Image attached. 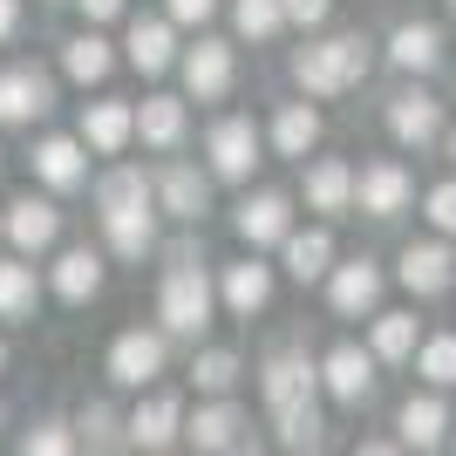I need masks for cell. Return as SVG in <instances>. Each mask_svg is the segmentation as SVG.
<instances>
[{"mask_svg": "<svg viewBox=\"0 0 456 456\" xmlns=\"http://www.w3.org/2000/svg\"><path fill=\"white\" fill-rule=\"evenodd\" d=\"M211 314H218V286L205 273V252L191 239H177L164 252V280H157V321H164L171 341H205Z\"/></svg>", "mask_w": 456, "mask_h": 456, "instance_id": "cell-1", "label": "cell"}, {"mask_svg": "<svg viewBox=\"0 0 456 456\" xmlns=\"http://www.w3.org/2000/svg\"><path fill=\"white\" fill-rule=\"evenodd\" d=\"M368 69H375V41L368 35H314L293 55V82H300V95H314V102H334V95L362 89Z\"/></svg>", "mask_w": 456, "mask_h": 456, "instance_id": "cell-2", "label": "cell"}, {"mask_svg": "<svg viewBox=\"0 0 456 456\" xmlns=\"http://www.w3.org/2000/svg\"><path fill=\"white\" fill-rule=\"evenodd\" d=\"M259 164H266V130L252 116H218L205 130V171L218 184H252Z\"/></svg>", "mask_w": 456, "mask_h": 456, "instance_id": "cell-3", "label": "cell"}, {"mask_svg": "<svg viewBox=\"0 0 456 456\" xmlns=\"http://www.w3.org/2000/svg\"><path fill=\"white\" fill-rule=\"evenodd\" d=\"M314 395H321V362H314L300 341L266 347V362H259V402H266V416L300 409V402H314Z\"/></svg>", "mask_w": 456, "mask_h": 456, "instance_id": "cell-4", "label": "cell"}, {"mask_svg": "<svg viewBox=\"0 0 456 456\" xmlns=\"http://www.w3.org/2000/svg\"><path fill=\"white\" fill-rule=\"evenodd\" d=\"M151 198H157V218H171V225H205L211 211V171L184 164V157H164L151 171Z\"/></svg>", "mask_w": 456, "mask_h": 456, "instance_id": "cell-5", "label": "cell"}, {"mask_svg": "<svg viewBox=\"0 0 456 456\" xmlns=\"http://www.w3.org/2000/svg\"><path fill=\"white\" fill-rule=\"evenodd\" d=\"M388 136H395L402 151H429V143H443V130H450V110H443L436 89H422V82H409V89L388 95Z\"/></svg>", "mask_w": 456, "mask_h": 456, "instance_id": "cell-6", "label": "cell"}, {"mask_svg": "<svg viewBox=\"0 0 456 456\" xmlns=\"http://www.w3.org/2000/svg\"><path fill=\"white\" fill-rule=\"evenodd\" d=\"M416 205V177H409V164L402 157H368L362 171H354V211L362 218H402V211Z\"/></svg>", "mask_w": 456, "mask_h": 456, "instance_id": "cell-7", "label": "cell"}, {"mask_svg": "<svg viewBox=\"0 0 456 456\" xmlns=\"http://www.w3.org/2000/svg\"><path fill=\"white\" fill-rule=\"evenodd\" d=\"M177 76H184L191 102H225L232 82H239V55H232V41L198 35L191 48H177Z\"/></svg>", "mask_w": 456, "mask_h": 456, "instance_id": "cell-8", "label": "cell"}, {"mask_svg": "<svg viewBox=\"0 0 456 456\" xmlns=\"http://www.w3.org/2000/svg\"><path fill=\"white\" fill-rule=\"evenodd\" d=\"M171 368V334L164 327H123L110 341V381L116 388H151Z\"/></svg>", "mask_w": 456, "mask_h": 456, "instance_id": "cell-9", "label": "cell"}, {"mask_svg": "<svg viewBox=\"0 0 456 456\" xmlns=\"http://www.w3.org/2000/svg\"><path fill=\"white\" fill-rule=\"evenodd\" d=\"M0 225H7V246H14L20 259H41V252L61 246V205L48 191H20L14 205L0 211Z\"/></svg>", "mask_w": 456, "mask_h": 456, "instance_id": "cell-10", "label": "cell"}, {"mask_svg": "<svg viewBox=\"0 0 456 456\" xmlns=\"http://www.w3.org/2000/svg\"><path fill=\"white\" fill-rule=\"evenodd\" d=\"M95 225H102V252H110V259L143 266L157 252V198H143V205H102Z\"/></svg>", "mask_w": 456, "mask_h": 456, "instance_id": "cell-11", "label": "cell"}, {"mask_svg": "<svg viewBox=\"0 0 456 456\" xmlns=\"http://www.w3.org/2000/svg\"><path fill=\"white\" fill-rule=\"evenodd\" d=\"M375 381H381V362L368 354L362 341H334L321 354V388L341 409H362V402H375Z\"/></svg>", "mask_w": 456, "mask_h": 456, "instance_id": "cell-12", "label": "cell"}, {"mask_svg": "<svg viewBox=\"0 0 456 456\" xmlns=\"http://www.w3.org/2000/svg\"><path fill=\"white\" fill-rule=\"evenodd\" d=\"M381 286H388V273H381V259H341V266H327V306L341 314V321H368V314H381Z\"/></svg>", "mask_w": 456, "mask_h": 456, "instance_id": "cell-13", "label": "cell"}, {"mask_svg": "<svg viewBox=\"0 0 456 456\" xmlns=\"http://www.w3.org/2000/svg\"><path fill=\"white\" fill-rule=\"evenodd\" d=\"M55 110V82L41 76L35 61H7L0 69V130H28Z\"/></svg>", "mask_w": 456, "mask_h": 456, "instance_id": "cell-14", "label": "cell"}, {"mask_svg": "<svg viewBox=\"0 0 456 456\" xmlns=\"http://www.w3.org/2000/svg\"><path fill=\"white\" fill-rule=\"evenodd\" d=\"M395 280L416 293V300H436V293H450L456 286V252H450V239H409V246L395 252Z\"/></svg>", "mask_w": 456, "mask_h": 456, "instance_id": "cell-15", "label": "cell"}, {"mask_svg": "<svg viewBox=\"0 0 456 456\" xmlns=\"http://www.w3.org/2000/svg\"><path fill=\"white\" fill-rule=\"evenodd\" d=\"M232 232H239L246 252L280 246L286 232H293V198H286V191H246V198L232 205Z\"/></svg>", "mask_w": 456, "mask_h": 456, "instance_id": "cell-16", "label": "cell"}, {"mask_svg": "<svg viewBox=\"0 0 456 456\" xmlns=\"http://www.w3.org/2000/svg\"><path fill=\"white\" fill-rule=\"evenodd\" d=\"M82 151L89 157H123L136 143V102H123V95H95V102H82Z\"/></svg>", "mask_w": 456, "mask_h": 456, "instance_id": "cell-17", "label": "cell"}, {"mask_svg": "<svg viewBox=\"0 0 456 456\" xmlns=\"http://www.w3.org/2000/svg\"><path fill=\"white\" fill-rule=\"evenodd\" d=\"M184 436H191L198 456H239V443H246V409L232 395H205L184 416Z\"/></svg>", "mask_w": 456, "mask_h": 456, "instance_id": "cell-18", "label": "cell"}, {"mask_svg": "<svg viewBox=\"0 0 456 456\" xmlns=\"http://www.w3.org/2000/svg\"><path fill=\"white\" fill-rule=\"evenodd\" d=\"M273 266L259 259V252H246V259H232V266H218V306H225L232 321H252V314H266L273 306Z\"/></svg>", "mask_w": 456, "mask_h": 456, "instance_id": "cell-19", "label": "cell"}, {"mask_svg": "<svg viewBox=\"0 0 456 456\" xmlns=\"http://www.w3.org/2000/svg\"><path fill=\"white\" fill-rule=\"evenodd\" d=\"M123 436H130V450H143V456H157V450H171L177 436H184V402L171 395V388H157V395H143L123 416Z\"/></svg>", "mask_w": 456, "mask_h": 456, "instance_id": "cell-20", "label": "cell"}, {"mask_svg": "<svg viewBox=\"0 0 456 456\" xmlns=\"http://www.w3.org/2000/svg\"><path fill=\"white\" fill-rule=\"evenodd\" d=\"M300 198H306V211H321V218H347V211H354V164H347V157H306L300 164Z\"/></svg>", "mask_w": 456, "mask_h": 456, "instance_id": "cell-21", "label": "cell"}, {"mask_svg": "<svg viewBox=\"0 0 456 456\" xmlns=\"http://www.w3.org/2000/svg\"><path fill=\"white\" fill-rule=\"evenodd\" d=\"M443 28L436 20H395L388 28V41H381V55H388V69L395 76H436L443 69Z\"/></svg>", "mask_w": 456, "mask_h": 456, "instance_id": "cell-22", "label": "cell"}, {"mask_svg": "<svg viewBox=\"0 0 456 456\" xmlns=\"http://www.w3.org/2000/svg\"><path fill=\"white\" fill-rule=\"evenodd\" d=\"M123 61H130L136 76H171L177 69V28L164 14H130V28H123Z\"/></svg>", "mask_w": 456, "mask_h": 456, "instance_id": "cell-23", "label": "cell"}, {"mask_svg": "<svg viewBox=\"0 0 456 456\" xmlns=\"http://www.w3.org/2000/svg\"><path fill=\"white\" fill-rule=\"evenodd\" d=\"M191 136V102L184 95H143L136 102V143L157 157H177Z\"/></svg>", "mask_w": 456, "mask_h": 456, "instance_id": "cell-24", "label": "cell"}, {"mask_svg": "<svg viewBox=\"0 0 456 456\" xmlns=\"http://www.w3.org/2000/svg\"><path fill=\"white\" fill-rule=\"evenodd\" d=\"M28 164H35V184L48 191V198L89 184V151H82V136H41Z\"/></svg>", "mask_w": 456, "mask_h": 456, "instance_id": "cell-25", "label": "cell"}, {"mask_svg": "<svg viewBox=\"0 0 456 456\" xmlns=\"http://www.w3.org/2000/svg\"><path fill=\"white\" fill-rule=\"evenodd\" d=\"M116 41L102 35V28H76V35L61 41V76L76 82V89H102V82L116 76Z\"/></svg>", "mask_w": 456, "mask_h": 456, "instance_id": "cell-26", "label": "cell"}, {"mask_svg": "<svg viewBox=\"0 0 456 456\" xmlns=\"http://www.w3.org/2000/svg\"><path fill=\"white\" fill-rule=\"evenodd\" d=\"M48 293H55L61 306H89L95 293H102V252L95 246H61L55 266H48Z\"/></svg>", "mask_w": 456, "mask_h": 456, "instance_id": "cell-27", "label": "cell"}, {"mask_svg": "<svg viewBox=\"0 0 456 456\" xmlns=\"http://www.w3.org/2000/svg\"><path fill=\"white\" fill-rule=\"evenodd\" d=\"M395 443L402 450H443V443H450V402L436 395V388H429V395H409L395 409Z\"/></svg>", "mask_w": 456, "mask_h": 456, "instance_id": "cell-28", "label": "cell"}, {"mask_svg": "<svg viewBox=\"0 0 456 456\" xmlns=\"http://www.w3.org/2000/svg\"><path fill=\"white\" fill-rule=\"evenodd\" d=\"M280 266H286V280H300V286H314V280H327V266H334V232L327 225H293L280 239Z\"/></svg>", "mask_w": 456, "mask_h": 456, "instance_id": "cell-29", "label": "cell"}, {"mask_svg": "<svg viewBox=\"0 0 456 456\" xmlns=\"http://www.w3.org/2000/svg\"><path fill=\"white\" fill-rule=\"evenodd\" d=\"M266 143H273V157H314L321 151V110H314V102H280V116H273V130H266Z\"/></svg>", "mask_w": 456, "mask_h": 456, "instance_id": "cell-30", "label": "cell"}, {"mask_svg": "<svg viewBox=\"0 0 456 456\" xmlns=\"http://www.w3.org/2000/svg\"><path fill=\"white\" fill-rule=\"evenodd\" d=\"M416 341H422L416 314H368V354L381 368H409L416 362Z\"/></svg>", "mask_w": 456, "mask_h": 456, "instance_id": "cell-31", "label": "cell"}, {"mask_svg": "<svg viewBox=\"0 0 456 456\" xmlns=\"http://www.w3.org/2000/svg\"><path fill=\"white\" fill-rule=\"evenodd\" d=\"M239 375H246L239 347H198V354H191V388H198V395H232Z\"/></svg>", "mask_w": 456, "mask_h": 456, "instance_id": "cell-32", "label": "cell"}, {"mask_svg": "<svg viewBox=\"0 0 456 456\" xmlns=\"http://www.w3.org/2000/svg\"><path fill=\"white\" fill-rule=\"evenodd\" d=\"M41 300V280H35V259H0V321H28Z\"/></svg>", "mask_w": 456, "mask_h": 456, "instance_id": "cell-33", "label": "cell"}, {"mask_svg": "<svg viewBox=\"0 0 456 456\" xmlns=\"http://www.w3.org/2000/svg\"><path fill=\"white\" fill-rule=\"evenodd\" d=\"M273 429H280V450H293V456H314V450L327 443L321 402H300V409H280V416H273Z\"/></svg>", "mask_w": 456, "mask_h": 456, "instance_id": "cell-34", "label": "cell"}, {"mask_svg": "<svg viewBox=\"0 0 456 456\" xmlns=\"http://www.w3.org/2000/svg\"><path fill=\"white\" fill-rule=\"evenodd\" d=\"M143 198H151V171L110 157V171L95 177V211H102V205H143Z\"/></svg>", "mask_w": 456, "mask_h": 456, "instance_id": "cell-35", "label": "cell"}, {"mask_svg": "<svg viewBox=\"0 0 456 456\" xmlns=\"http://www.w3.org/2000/svg\"><path fill=\"white\" fill-rule=\"evenodd\" d=\"M232 28H239V41L266 48V41L286 35V7L280 0H232Z\"/></svg>", "mask_w": 456, "mask_h": 456, "instance_id": "cell-36", "label": "cell"}, {"mask_svg": "<svg viewBox=\"0 0 456 456\" xmlns=\"http://www.w3.org/2000/svg\"><path fill=\"white\" fill-rule=\"evenodd\" d=\"M409 368H416L429 388H456V334H422Z\"/></svg>", "mask_w": 456, "mask_h": 456, "instance_id": "cell-37", "label": "cell"}, {"mask_svg": "<svg viewBox=\"0 0 456 456\" xmlns=\"http://www.w3.org/2000/svg\"><path fill=\"white\" fill-rule=\"evenodd\" d=\"M14 456H82V436H76V422L48 416V422H35V429L20 436Z\"/></svg>", "mask_w": 456, "mask_h": 456, "instance_id": "cell-38", "label": "cell"}, {"mask_svg": "<svg viewBox=\"0 0 456 456\" xmlns=\"http://www.w3.org/2000/svg\"><path fill=\"white\" fill-rule=\"evenodd\" d=\"M422 218L436 225V239H456V177H443V184L422 191Z\"/></svg>", "mask_w": 456, "mask_h": 456, "instance_id": "cell-39", "label": "cell"}, {"mask_svg": "<svg viewBox=\"0 0 456 456\" xmlns=\"http://www.w3.org/2000/svg\"><path fill=\"white\" fill-rule=\"evenodd\" d=\"M218 7L225 0H164V20L171 28H205V20H218Z\"/></svg>", "mask_w": 456, "mask_h": 456, "instance_id": "cell-40", "label": "cell"}, {"mask_svg": "<svg viewBox=\"0 0 456 456\" xmlns=\"http://www.w3.org/2000/svg\"><path fill=\"white\" fill-rule=\"evenodd\" d=\"M286 7V28H327V14H334V0H280Z\"/></svg>", "mask_w": 456, "mask_h": 456, "instance_id": "cell-41", "label": "cell"}, {"mask_svg": "<svg viewBox=\"0 0 456 456\" xmlns=\"http://www.w3.org/2000/svg\"><path fill=\"white\" fill-rule=\"evenodd\" d=\"M76 14H82V28H110V20L130 14V0H76Z\"/></svg>", "mask_w": 456, "mask_h": 456, "instance_id": "cell-42", "label": "cell"}, {"mask_svg": "<svg viewBox=\"0 0 456 456\" xmlns=\"http://www.w3.org/2000/svg\"><path fill=\"white\" fill-rule=\"evenodd\" d=\"M20 20H28V7H20V0H0V48L20 35Z\"/></svg>", "mask_w": 456, "mask_h": 456, "instance_id": "cell-43", "label": "cell"}, {"mask_svg": "<svg viewBox=\"0 0 456 456\" xmlns=\"http://www.w3.org/2000/svg\"><path fill=\"white\" fill-rule=\"evenodd\" d=\"M354 456H409L395 436H368V443H354Z\"/></svg>", "mask_w": 456, "mask_h": 456, "instance_id": "cell-44", "label": "cell"}, {"mask_svg": "<svg viewBox=\"0 0 456 456\" xmlns=\"http://www.w3.org/2000/svg\"><path fill=\"white\" fill-rule=\"evenodd\" d=\"M443 143H450V164H456V123H450V130H443Z\"/></svg>", "mask_w": 456, "mask_h": 456, "instance_id": "cell-45", "label": "cell"}, {"mask_svg": "<svg viewBox=\"0 0 456 456\" xmlns=\"http://www.w3.org/2000/svg\"><path fill=\"white\" fill-rule=\"evenodd\" d=\"M0 375H7V341H0Z\"/></svg>", "mask_w": 456, "mask_h": 456, "instance_id": "cell-46", "label": "cell"}, {"mask_svg": "<svg viewBox=\"0 0 456 456\" xmlns=\"http://www.w3.org/2000/svg\"><path fill=\"white\" fill-rule=\"evenodd\" d=\"M0 246H7V225H0Z\"/></svg>", "mask_w": 456, "mask_h": 456, "instance_id": "cell-47", "label": "cell"}, {"mask_svg": "<svg viewBox=\"0 0 456 456\" xmlns=\"http://www.w3.org/2000/svg\"><path fill=\"white\" fill-rule=\"evenodd\" d=\"M0 429H7V409H0Z\"/></svg>", "mask_w": 456, "mask_h": 456, "instance_id": "cell-48", "label": "cell"}, {"mask_svg": "<svg viewBox=\"0 0 456 456\" xmlns=\"http://www.w3.org/2000/svg\"><path fill=\"white\" fill-rule=\"evenodd\" d=\"M0 164H7V151H0Z\"/></svg>", "mask_w": 456, "mask_h": 456, "instance_id": "cell-49", "label": "cell"}, {"mask_svg": "<svg viewBox=\"0 0 456 456\" xmlns=\"http://www.w3.org/2000/svg\"><path fill=\"white\" fill-rule=\"evenodd\" d=\"M157 456H171V450H157Z\"/></svg>", "mask_w": 456, "mask_h": 456, "instance_id": "cell-50", "label": "cell"}, {"mask_svg": "<svg viewBox=\"0 0 456 456\" xmlns=\"http://www.w3.org/2000/svg\"><path fill=\"white\" fill-rule=\"evenodd\" d=\"M450 7H456V0H450Z\"/></svg>", "mask_w": 456, "mask_h": 456, "instance_id": "cell-51", "label": "cell"}]
</instances>
